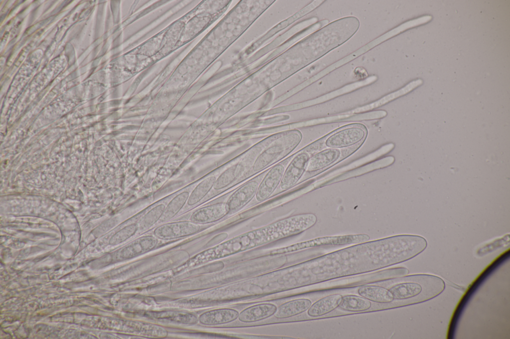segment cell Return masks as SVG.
<instances>
[{"instance_id": "8fae6325", "label": "cell", "mask_w": 510, "mask_h": 339, "mask_svg": "<svg viewBox=\"0 0 510 339\" xmlns=\"http://www.w3.org/2000/svg\"><path fill=\"white\" fill-rule=\"evenodd\" d=\"M157 244L158 239L154 236L139 237L119 250L117 257L120 260L129 259L152 250Z\"/></svg>"}, {"instance_id": "83f0119b", "label": "cell", "mask_w": 510, "mask_h": 339, "mask_svg": "<svg viewBox=\"0 0 510 339\" xmlns=\"http://www.w3.org/2000/svg\"><path fill=\"white\" fill-rule=\"evenodd\" d=\"M138 230V225L136 223L128 225L119 231L112 237L110 243L113 245H117L125 242L133 236Z\"/></svg>"}, {"instance_id": "ac0fdd59", "label": "cell", "mask_w": 510, "mask_h": 339, "mask_svg": "<svg viewBox=\"0 0 510 339\" xmlns=\"http://www.w3.org/2000/svg\"><path fill=\"white\" fill-rule=\"evenodd\" d=\"M342 296L334 294L324 297L314 302L307 310V315L311 317L324 316L338 307Z\"/></svg>"}, {"instance_id": "7a4b0ae2", "label": "cell", "mask_w": 510, "mask_h": 339, "mask_svg": "<svg viewBox=\"0 0 510 339\" xmlns=\"http://www.w3.org/2000/svg\"><path fill=\"white\" fill-rule=\"evenodd\" d=\"M317 221V217L313 213L289 216L242 234L207 250L197 256V262L203 263L224 258L299 234L313 226Z\"/></svg>"}, {"instance_id": "5b68a950", "label": "cell", "mask_w": 510, "mask_h": 339, "mask_svg": "<svg viewBox=\"0 0 510 339\" xmlns=\"http://www.w3.org/2000/svg\"><path fill=\"white\" fill-rule=\"evenodd\" d=\"M362 144L361 143L345 149L326 148L321 149L310 156L306 172L313 173V175L320 173L352 154Z\"/></svg>"}, {"instance_id": "9a60e30c", "label": "cell", "mask_w": 510, "mask_h": 339, "mask_svg": "<svg viewBox=\"0 0 510 339\" xmlns=\"http://www.w3.org/2000/svg\"><path fill=\"white\" fill-rule=\"evenodd\" d=\"M386 112L384 110H377L368 113L357 114L345 113V114L316 119L309 122V124L308 125H314L338 121H357L376 119L383 118L386 116Z\"/></svg>"}, {"instance_id": "30bf717a", "label": "cell", "mask_w": 510, "mask_h": 339, "mask_svg": "<svg viewBox=\"0 0 510 339\" xmlns=\"http://www.w3.org/2000/svg\"><path fill=\"white\" fill-rule=\"evenodd\" d=\"M229 213L227 202H219L202 207L194 211L190 220L197 224H205L217 221Z\"/></svg>"}, {"instance_id": "4316f807", "label": "cell", "mask_w": 510, "mask_h": 339, "mask_svg": "<svg viewBox=\"0 0 510 339\" xmlns=\"http://www.w3.org/2000/svg\"><path fill=\"white\" fill-rule=\"evenodd\" d=\"M165 208V206L163 204H159L152 208L143 217L140 223V226L146 229L152 226L160 219Z\"/></svg>"}, {"instance_id": "52a82bcc", "label": "cell", "mask_w": 510, "mask_h": 339, "mask_svg": "<svg viewBox=\"0 0 510 339\" xmlns=\"http://www.w3.org/2000/svg\"><path fill=\"white\" fill-rule=\"evenodd\" d=\"M310 155L306 150L297 154L285 170L280 187L282 190L293 187L306 171Z\"/></svg>"}, {"instance_id": "5bb4252c", "label": "cell", "mask_w": 510, "mask_h": 339, "mask_svg": "<svg viewBox=\"0 0 510 339\" xmlns=\"http://www.w3.org/2000/svg\"><path fill=\"white\" fill-rule=\"evenodd\" d=\"M239 312L231 308H220L205 312L199 317L200 324L214 326L231 323L238 318Z\"/></svg>"}, {"instance_id": "4fadbf2b", "label": "cell", "mask_w": 510, "mask_h": 339, "mask_svg": "<svg viewBox=\"0 0 510 339\" xmlns=\"http://www.w3.org/2000/svg\"><path fill=\"white\" fill-rule=\"evenodd\" d=\"M277 306L271 303H261L250 306L239 315V320L243 323H250L265 319L274 315Z\"/></svg>"}, {"instance_id": "7c38bea8", "label": "cell", "mask_w": 510, "mask_h": 339, "mask_svg": "<svg viewBox=\"0 0 510 339\" xmlns=\"http://www.w3.org/2000/svg\"><path fill=\"white\" fill-rule=\"evenodd\" d=\"M258 185L256 180H251L234 192L226 202L229 207V214L237 212L250 202L255 196Z\"/></svg>"}, {"instance_id": "d4e9b609", "label": "cell", "mask_w": 510, "mask_h": 339, "mask_svg": "<svg viewBox=\"0 0 510 339\" xmlns=\"http://www.w3.org/2000/svg\"><path fill=\"white\" fill-rule=\"evenodd\" d=\"M189 196V193L186 191L175 196L165 207L160 221H166L174 217L187 203Z\"/></svg>"}, {"instance_id": "3957f363", "label": "cell", "mask_w": 510, "mask_h": 339, "mask_svg": "<svg viewBox=\"0 0 510 339\" xmlns=\"http://www.w3.org/2000/svg\"><path fill=\"white\" fill-rule=\"evenodd\" d=\"M370 239V236L366 234L319 237L274 250L270 254H284L319 246L359 244L369 241Z\"/></svg>"}, {"instance_id": "e0dca14e", "label": "cell", "mask_w": 510, "mask_h": 339, "mask_svg": "<svg viewBox=\"0 0 510 339\" xmlns=\"http://www.w3.org/2000/svg\"><path fill=\"white\" fill-rule=\"evenodd\" d=\"M311 305V301L307 298L289 301L279 306L274 316L279 319L288 318L305 312Z\"/></svg>"}, {"instance_id": "484cf974", "label": "cell", "mask_w": 510, "mask_h": 339, "mask_svg": "<svg viewBox=\"0 0 510 339\" xmlns=\"http://www.w3.org/2000/svg\"><path fill=\"white\" fill-rule=\"evenodd\" d=\"M377 78L376 76H371L365 80L346 85L341 88H340L332 92H330L321 97H319V98H317V99L314 100L313 103H321L328 100H329L332 98H334L336 96L350 92L358 88L367 85L375 82L377 80Z\"/></svg>"}, {"instance_id": "cb8c5ba5", "label": "cell", "mask_w": 510, "mask_h": 339, "mask_svg": "<svg viewBox=\"0 0 510 339\" xmlns=\"http://www.w3.org/2000/svg\"><path fill=\"white\" fill-rule=\"evenodd\" d=\"M216 177L209 176L200 182L189 195L187 203L192 206L200 202L213 187Z\"/></svg>"}, {"instance_id": "7402d4cb", "label": "cell", "mask_w": 510, "mask_h": 339, "mask_svg": "<svg viewBox=\"0 0 510 339\" xmlns=\"http://www.w3.org/2000/svg\"><path fill=\"white\" fill-rule=\"evenodd\" d=\"M372 307L371 302L362 296L353 294L342 296L338 307L345 311L352 312H363Z\"/></svg>"}, {"instance_id": "277c9868", "label": "cell", "mask_w": 510, "mask_h": 339, "mask_svg": "<svg viewBox=\"0 0 510 339\" xmlns=\"http://www.w3.org/2000/svg\"><path fill=\"white\" fill-rule=\"evenodd\" d=\"M294 130L291 138L287 142L286 140L281 141L264 151L255 162L250 174H253L261 171L265 168L278 162L289 154L298 145L302 139L300 133L293 139L299 132Z\"/></svg>"}, {"instance_id": "ba28073f", "label": "cell", "mask_w": 510, "mask_h": 339, "mask_svg": "<svg viewBox=\"0 0 510 339\" xmlns=\"http://www.w3.org/2000/svg\"><path fill=\"white\" fill-rule=\"evenodd\" d=\"M200 228L199 224L191 221L167 223L156 228L153 235L157 239L171 240L195 234Z\"/></svg>"}, {"instance_id": "2e32d148", "label": "cell", "mask_w": 510, "mask_h": 339, "mask_svg": "<svg viewBox=\"0 0 510 339\" xmlns=\"http://www.w3.org/2000/svg\"><path fill=\"white\" fill-rule=\"evenodd\" d=\"M423 81L420 79L414 80L400 89L389 93L373 103L358 107L348 112H346V113L357 114L363 112H366L375 108H377L399 96L409 92L417 87L421 85Z\"/></svg>"}, {"instance_id": "d6986e66", "label": "cell", "mask_w": 510, "mask_h": 339, "mask_svg": "<svg viewBox=\"0 0 510 339\" xmlns=\"http://www.w3.org/2000/svg\"><path fill=\"white\" fill-rule=\"evenodd\" d=\"M394 161V158L392 156L383 158L358 169L338 175L328 181L324 185L345 180L352 177L358 176L376 169L386 167L392 164Z\"/></svg>"}, {"instance_id": "6da1fadb", "label": "cell", "mask_w": 510, "mask_h": 339, "mask_svg": "<svg viewBox=\"0 0 510 339\" xmlns=\"http://www.w3.org/2000/svg\"><path fill=\"white\" fill-rule=\"evenodd\" d=\"M415 235H398L357 244L319 256L298 268L299 286L366 273L409 260L427 247Z\"/></svg>"}, {"instance_id": "ffe728a7", "label": "cell", "mask_w": 510, "mask_h": 339, "mask_svg": "<svg viewBox=\"0 0 510 339\" xmlns=\"http://www.w3.org/2000/svg\"><path fill=\"white\" fill-rule=\"evenodd\" d=\"M357 292L361 296L375 302L389 303L393 302L388 289L379 285H364L359 288Z\"/></svg>"}, {"instance_id": "603a6c76", "label": "cell", "mask_w": 510, "mask_h": 339, "mask_svg": "<svg viewBox=\"0 0 510 339\" xmlns=\"http://www.w3.org/2000/svg\"><path fill=\"white\" fill-rule=\"evenodd\" d=\"M244 170V167L240 163H238L230 167L216 178L213 188L218 190L228 186L238 177L243 172Z\"/></svg>"}, {"instance_id": "9c48e42d", "label": "cell", "mask_w": 510, "mask_h": 339, "mask_svg": "<svg viewBox=\"0 0 510 339\" xmlns=\"http://www.w3.org/2000/svg\"><path fill=\"white\" fill-rule=\"evenodd\" d=\"M285 168L278 164L273 166L265 174L258 185L255 198L258 202L268 199L280 184Z\"/></svg>"}, {"instance_id": "8992f818", "label": "cell", "mask_w": 510, "mask_h": 339, "mask_svg": "<svg viewBox=\"0 0 510 339\" xmlns=\"http://www.w3.org/2000/svg\"><path fill=\"white\" fill-rule=\"evenodd\" d=\"M367 135V130L364 125H349L327 136L324 145L326 148H347L363 143Z\"/></svg>"}, {"instance_id": "44dd1931", "label": "cell", "mask_w": 510, "mask_h": 339, "mask_svg": "<svg viewBox=\"0 0 510 339\" xmlns=\"http://www.w3.org/2000/svg\"><path fill=\"white\" fill-rule=\"evenodd\" d=\"M394 147V145L393 143H389L382 146L381 148H379L374 152L370 154L369 155L350 164V165L345 166L341 169H338L331 174V175L327 176L323 179V181L324 183L327 182L329 180L331 179L336 176L343 173L344 172H346L348 170H351L356 167H358L360 166L366 164L372 161H373L378 158L380 157L383 155H385L388 153L389 151L392 150Z\"/></svg>"}]
</instances>
